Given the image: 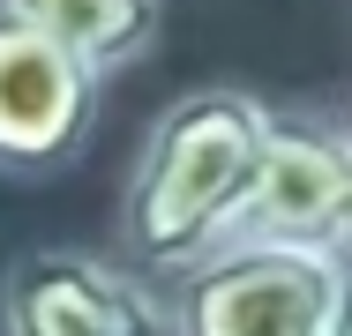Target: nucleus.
Listing matches in <instances>:
<instances>
[{
	"mask_svg": "<svg viewBox=\"0 0 352 336\" xmlns=\"http://www.w3.org/2000/svg\"><path fill=\"white\" fill-rule=\"evenodd\" d=\"M263 134H270V105L255 90H188L135 157V180L120 202V254L142 276H188L210 262L217 247H232L240 209L263 165Z\"/></svg>",
	"mask_w": 352,
	"mask_h": 336,
	"instance_id": "obj_1",
	"label": "nucleus"
},
{
	"mask_svg": "<svg viewBox=\"0 0 352 336\" xmlns=\"http://www.w3.org/2000/svg\"><path fill=\"white\" fill-rule=\"evenodd\" d=\"M345 291V254L232 239L173 276V336H322Z\"/></svg>",
	"mask_w": 352,
	"mask_h": 336,
	"instance_id": "obj_2",
	"label": "nucleus"
},
{
	"mask_svg": "<svg viewBox=\"0 0 352 336\" xmlns=\"http://www.w3.org/2000/svg\"><path fill=\"white\" fill-rule=\"evenodd\" d=\"M345 224H352V120L315 112V105H292V112L270 105L263 165H255V187H248L232 239L345 254Z\"/></svg>",
	"mask_w": 352,
	"mask_h": 336,
	"instance_id": "obj_3",
	"label": "nucleus"
},
{
	"mask_svg": "<svg viewBox=\"0 0 352 336\" xmlns=\"http://www.w3.org/2000/svg\"><path fill=\"white\" fill-rule=\"evenodd\" d=\"M105 75L75 60L60 38L0 8V172L8 180H45L68 172L98 134Z\"/></svg>",
	"mask_w": 352,
	"mask_h": 336,
	"instance_id": "obj_4",
	"label": "nucleus"
},
{
	"mask_svg": "<svg viewBox=\"0 0 352 336\" xmlns=\"http://www.w3.org/2000/svg\"><path fill=\"white\" fill-rule=\"evenodd\" d=\"M8 336H173V307L142 269L90 247H30L0 276Z\"/></svg>",
	"mask_w": 352,
	"mask_h": 336,
	"instance_id": "obj_5",
	"label": "nucleus"
},
{
	"mask_svg": "<svg viewBox=\"0 0 352 336\" xmlns=\"http://www.w3.org/2000/svg\"><path fill=\"white\" fill-rule=\"evenodd\" d=\"M8 15L38 23L45 38H60L75 60H90L98 75H120L157 45L165 0H0Z\"/></svg>",
	"mask_w": 352,
	"mask_h": 336,
	"instance_id": "obj_6",
	"label": "nucleus"
},
{
	"mask_svg": "<svg viewBox=\"0 0 352 336\" xmlns=\"http://www.w3.org/2000/svg\"><path fill=\"white\" fill-rule=\"evenodd\" d=\"M322 336H352V254H345V291H338V314H330V329Z\"/></svg>",
	"mask_w": 352,
	"mask_h": 336,
	"instance_id": "obj_7",
	"label": "nucleus"
},
{
	"mask_svg": "<svg viewBox=\"0 0 352 336\" xmlns=\"http://www.w3.org/2000/svg\"><path fill=\"white\" fill-rule=\"evenodd\" d=\"M345 254H352V224H345Z\"/></svg>",
	"mask_w": 352,
	"mask_h": 336,
	"instance_id": "obj_8",
	"label": "nucleus"
}]
</instances>
